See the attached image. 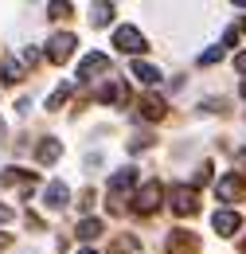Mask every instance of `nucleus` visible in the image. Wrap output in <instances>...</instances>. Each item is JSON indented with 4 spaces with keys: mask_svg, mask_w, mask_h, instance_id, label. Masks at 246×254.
<instances>
[{
    "mask_svg": "<svg viewBox=\"0 0 246 254\" xmlns=\"http://www.w3.org/2000/svg\"><path fill=\"white\" fill-rule=\"evenodd\" d=\"M133 184H137V168H118L110 176V211H122L125 207V195H129Z\"/></svg>",
    "mask_w": 246,
    "mask_h": 254,
    "instance_id": "1",
    "label": "nucleus"
},
{
    "mask_svg": "<svg viewBox=\"0 0 246 254\" xmlns=\"http://www.w3.org/2000/svg\"><path fill=\"white\" fill-rule=\"evenodd\" d=\"M0 223H12V207L8 203H0Z\"/></svg>",
    "mask_w": 246,
    "mask_h": 254,
    "instance_id": "24",
    "label": "nucleus"
},
{
    "mask_svg": "<svg viewBox=\"0 0 246 254\" xmlns=\"http://www.w3.org/2000/svg\"><path fill=\"white\" fill-rule=\"evenodd\" d=\"M0 137H4V122H0Z\"/></svg>",
    "mask_w": 246,
    "mask_h": 254,
    "instance_id": "28",
    "label": "nucleus"
},
{
    "mask_svg": "<svg viewBox=\"0 0 246 254\" xmlns=\"http://www.w3.org/2000/svg\"><path fill=\"white\" fill-rule=\"evenodd\" d=\"M219 59H223V47H211V51H203V55H199V63H203V66L219 63Z\"/></svg>",
    "mask_w": 246,
    "mask_h": 254,
    "instance_id": "20",
    "label": "nucleus"
},
{
    "mask_svg": "<svg viewBox=\"0 0 246 254\" xmlns=\"http://www.w3.org/2000/svg\"><path fill=\"white\" fill-rule=\"evenodd\" d=\"M243 98H246V82H243Z\"/></svg>",
    "mask_w": 246,
    "mask_h": 254,
    "instance_id": "29",
    "label": "nucleus"
},
{
    "mask_svg": "<svg viewBox=\"0 0 246 254\" xmlns=\"http://www.w3.org/2000/svg\"><path fill=\"white\" fill-rule=\"evenodd\" d=\"M78 254H98V251H90V247H86V251H78Z\"/></svg>",
    "mask_w": 246,
    "mask_h": 254,
    "instance_id": "27",
    "label": "nucleus"
},
{
    "mask_svg": "<svg viewBox=\"0 0 246 254\" xmlns=\"http://www.w3.org/2000/svg\"><path fill=\"white\" fill-rule=\"evenodd\" d=\"M8 243H12V239H8V235H0V251H4V247H8Z\"/></svg>",
    "mask_w": 246,
    "mask_h": 254,
    "instance_id": "26",
    "label": "nucleus"
},
{
    "mask_svg": "<svg viewBox=\"0 0 246 254\" xmlns=\"http://www.w3.org/2000/svg\"><path fill=\"white\" fill-rule=\"evenodd\" d=\"M59 157H62V141H51V137L35 149V160H39V164H51V160H59Z\"/></svg>",
    "mask_w": 246,
    "mask_h": 254,
    "instance_id": "12",
    "label": "nucleus"
},
{
    "mask_svg": "<svg viewBox=\"0 0 246 254\" xmlns=\"http://www.w3.org/2000/svg\"><path fill=\"white\" fill-rule=\"evenodd\" d=\"M0 78H4V82H20V78H24V66L4 55V59H0Z\"/></svg>",
    "mask_w": 246,
    "mask_h": 254,
    "instance_id": "15",
    "label": "nucleus"
},
{
    "mask_svg": "<svg viewBox=\"0 0 246 254\" xmlns=\"http://www.w3.org/2000/svg\"><path fill=\"white\" fill-rule=\"evenodd\" d=\"M243 251H246V243H243Z\"/></svg>",
    "mask_w": 246,
    "mask_h": 254,
    "instance_id": "30",
    "label": "nucleus"
},
{
    "mask_svg": "<svg viewBox=\"0 0 246 254\" xmlns=\"http://www.w3.org/2000/svg\"><path fill=\"white\" fill-rule=\"evenodd\" d=\"M114 47H118L122 55H141V51H145V35L137 32L133 24H125V28L114 32Z\"/></svg>",
    "mask_w": 246,
    "mask_h": 254,
    "instance_id": "3",
    "label": "nucleus"
},
{
    "mask_svg": "<svg viewBox=\"0 0 246 254\" xmlns=\"http://www.w3.org/2000/svg\"><path fill=\"white\" fill-rule=\"evenodd\" d=\"M43 203H47L51 211H62V207L70 203V191H66V184H62V180H51V184H47V191H43Z\"/></svg>",
    "mask_w": 246,
    "mask_h": 254,
    "instance_id": "8",
    "label": "nucleus"
},
{
    "mask_svg": "<svg viewBox=\"0 0 246 254\" xmlns=\"http://www.w3.org/2000/svg\"><path fill=\"white\" fill-rule=\"evenodd\" d=\"M47 12H51V16H70V4H51Z\"/></svg>",
    "mask_w": 246,
    "mask_h": 254,
    "instance_id": "22",
    "label": "nucleus"
},
{
    "mask_svg": "<svg viewBox=\"0 0 246 254\" xmlns=\"http://www.w3.org/2000/svg\"><path fill=\"white\" fill-rule=\"evenodd\" d=\"M215 191H219V199H223V203H239V199L246 195V176L231 172V176H223V180H219Z\"/></svg>",
    "mask_w": 246,
    "mask_h": 254,
    "instance_id": "4",
    "label": "nucleus"
},
{
    "mask_svg": "<svg viewBox=\"0 0 246 254\" xmlns=\"http://www.w3.org/2000/svg\"><path fill=\"white\" fill-rule=\"evenodd\" d=\"M235 43H239V28H227L223 32V47H235Z\"/></svg>",
    "mask_w": 246,
    "mask_h": 254,
    "instance_id": "21",
    "label": "nucleus"
},
{
    "mask_svg": "<svg viewBox=\"0 0 246 254\" xmlns=\"http://www.w3.org/2000/svg\"><path fill=\"white\" fill-rule=\"evenodd\" d=\"M168 203H172L176 215H195L199 211V191L187 188V184H176V188L168 191Z\"/></svg>",
    "mask_w": 246,
    "mask_h": 254,
    "instance_id": "2",
    "label": "nucleus"
},
{
    "mask_svg": "<svg viewBox=\"0 0 246 254\" xmlns=\"http://www.w3.org/2000/svg\"><path fill=\"white\" fill-rule=\"evenodd\" d=\"M114 20V4H90V24L94 28H106Z\"/></svg>",
    "mask_w": 246,
    "mask_h": 254,
    "instance_id": "14",
    "label": "nucleus"
},
{
    "mask_svg": "<svg viewBox=\"0 0 246 254\" xmlns=\"http://www.w3.org/2000/svg\"><path fill=\"white\" fill-rule=\"evenodd\" d=\"M199 251V239L191 231H172L168 235V254H195Z\"/></svg>",
    "mask_w": 246,
    "mask_h": 254,
    "instance_id": "7",
    "label": "nucleus"
},
{
    "mask_svg": "<svg viewBox=\"0 0 246 254\" xmlns=\"http://www.w3.org/2000/svg\"><path fill=\"white\" fill-rule=\"evenodd\" d=\"M137 251V239H133V235H125V239H114V243H110V254H133Z\"/></svg>",
    "mask_w": 246,
    "mask_h": 254,
    "instance_id": "17",
    "label": "nucleus"
},
{
    "mask_svg": "<svg viewBox=\"0 0 246 254\" xmlns=\"http://www.w3.org/2000/svg\"><path fill=\"white\" fill-rule=\"evenodd\" d=\"M207 180H211V164H199V168H195V180H191V188H203Z\"/></svg>",
    "mask_w": 246,
    "mask_h": 254,
    "instance_id": "19",
    "label": "nucleus"
},
{
    "mask_svg": "<svg viewBox=\"0 0 246 254\" xmlns=\"http://www.w3.org/2000/svg\"><path fill=\"white\" fill-rule=\"evenodd\" d=\"M133 78H141L145 86H153V82H160V70H156L153 63H141V59H137V63H133Z\"/></svg>",
    "mask_w": 246,
    "mask_h": 254,
    "instance_id": "13",
    "label": "nucleus"
},
{
    "mask_svg": "<svg viewBox=\"0 0 246 254\" xmlns=\"http://www.w3.org/2000/svg\"><path fill=\"white\" fill-rule=\"evenodd\" d=\"M74 235H78L82 243H90V239H98V235H102V219H82V223H78V231H74Z\"/></svg>",
    "mask_w": 246,
    "mask_h": 254,
    "instance_id": "16",
    "label": "nucleus"
},
{
    "mask_svg": "<svg viewBox=\"0 0 246 254\" xmlns=\"http://www.w3.org/2000/svg\"><path fill=\"white\" fill-rule=\"evenodd\" d=\"M235 66H239V70L246 74V51H243V55H235Z\"/></svg>",
    "mask_w": 246,
    "mask_h": 254,
    "instance_id": "25",
    "label": "nucleus"
},
{
    "mask_svg": "<svg viewBox=\"0 0 246 254\" xmlns=\"http://www.w3.org/2000/svg\"><path fill=\"white\" fill-rule=\"evenodd\" d=\"M211 227H215L219 235H235V231L243 227V219H239V211H215V215H211Z\"/></svg>",
    "mask_w": 246,
    "mask_h": 254,
    "instance_id": "9",
    "label": "nucleus"
},
{
    "mask_svg": "<svg viewBox=\"0 0 246 254\" xmlns=\"http://www.w3.org/2000/svg\"><path fill=\"white\" fill-rule=\"evenodd\" d=\"M70 55H74V35H70V32L51 35V43H47V59H51V63H66Z\"/></svg>",
    "mask_w": 246,
    "mask_h": 254,
    "instance_id": "6",
    "label": "nucleus"
},
{
    "mask_svg": "<svg viewBox=\"0 0 246 254\" xmlns=\"http://www.w3.org/2000/svg\"><path fill=\"white\" fill-rule=\"evenodd\" d=\"M66 98H70V86H59L55 94L47 98V110H59V106H62V102H66Z\"/></svg>",
    "mask_w": 246,
    "mask_h": 254,
    "instance_id": "18",
    "label": "nucleus"
},
{
    "mask_svg": "<svg viewBox=\"0 0 246 254\" xmlns=\"http://www.w3.org/2000/svg\"><path fill=\"white\" fill-rule=\"evenodd\" d=\"M160 199H164V188H160V184H145V188L137 191V199H133V207H137V211H141V215H153L156 207H160Z\"/></svg>",
    "mask_w": 246,
    "mask_h": 254,
    "instance_id": "5",
    "label": "nucleus"
},
{
    "mask_svg": "<svg viewBox=\"0 0 246 254\" xmlns=\"http://www.w3.org/2000/svg\"><path fill=\"white\" fill-rule=\"evenodd\" d=\"M24 63H31V66L39 63V51H35V47H28V51H24Z\"/></svg>",
    "mask_w": 246,
    "mask_h": 254,
    "instance_id": "23",
    "label": "nucleus"
},
{
    "mask_svg": "<svg viewBox=\"0 0 246 254\" xmlns=\"http://www.w3.org/2000/svg\"><path fill=\"white\" fill-rule=\"evenodd\" d=\"M141 118H145V122H160V118H164V98L145 94L141 98Z\"/></svg>",
    "mask_w": 246,
    "mask_h": 254,
    "instance_id": "10",
    "label": "nucleus"
},
{
    "mask_svg": "<svg viewBox=\"0 0 246 254\" xmlns=\"http://www.w3.org/2000/svg\"><path fill=\"white\" fill-rule=\"evenodd\" d=\"M106 66H110V59H106V55H98V51H94V55H86V59H82V63H78V78H90V74H102V70H106Z\"/></svg>",
    "mask_w": 246,
    "mask_h": 254,
    "instance_id": "11",
    "label": "nucleus"
}]
</instances>
